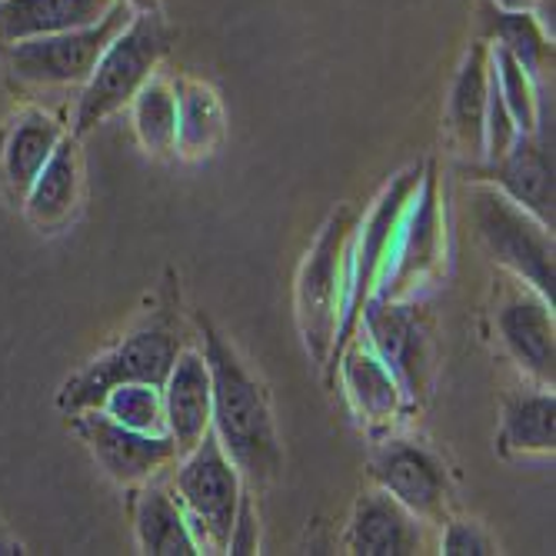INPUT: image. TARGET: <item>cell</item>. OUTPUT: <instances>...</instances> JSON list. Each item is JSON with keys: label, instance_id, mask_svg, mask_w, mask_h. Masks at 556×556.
I'll return each instance as SVG.
<instances>
[{"label": "cell", "instance_id": "1", "mask_svg": "<svg viewBox=\"0 0 556 556\" xmlns=\"http://www.w3.org/2000/svg\"><path fill=\"white\" fill-rule=\"evenodd\" d=\"M204 361L211 367V430L240 470L243 483L267 486L283 470V446L264 383L247 370L233 343L200 314Z\"/></svg>", "mask_w": 556, "mask_h": 556}, {"label": "cell", "instance_id": "2", "mask_svg": "<svg viewBox=\"0 0 556 556\" xmlns=\"http://www.w3.org/2000/svg\"><path fill=\"white\" fill-rule=\"evenodd\" d=\"M361 214L350 204H340L327 224L320 227L317 240L311 243L307 257L296 270L293 287V314L296 327L307 346L311 361L327 367L330 350L337 340V327L346 303V261H350V240L357 230Z\"/></svg>", "mask_w": 556, "mask_h": 556}, {"label": "cell", "instance_id": "3", "mask_svg": "<svg viewBox=\"0 0 556 556\" xmlns=\"http://www.w3.org/2000/svg\"><path fill=\"white\" fill-rule=\"evenodd\" d=\"M174 43V27L161 17V11L134 14L121 34L104 47L93 74L87 77L77 108H74V130L84 137L97 124L114 117L121 108L130 104V97L157 74V64Z\"/></svg>", "mask_w": 556, "mask_h": 556}, {"label": "cell", "instance_id": "4", "mask_svg": "<svg viewBox=\"0 0 556 556\" xmlns=\"http://www.w3.org/2000/svg\"><path fill=\"white\" fill-rule=\"evenodd\" d=\"M180 330L170 317V311H161L150 320L127 330L114 346L97 353L77 374L64 380L58 390V410L64 417L100 407V400L108 396L117 383H154L164 387L174 361L180 357Z\"/></svg>", "mask_w": 556, "mask_h": 556}, {"label": "cell", "instance_id": "5", "mask_svg": "<svg viewBox=\"0 0 556 556\" xmlns=\"http://www.w3.org/2000/svg\"><path fill=\"white\" fill-rule=\"evenodd\" d=\"M467 211L477 240L486 254L510 270L517 280L530 283L543 300L553 303L556 270H553V227L536 220L530 211L496 190L493 184L477 180L467 197Z\"/></svg>", "mask_w": 556, "mask_h": 556}, {"label": "cell", "instance_id": "6", "mask_svg": "<svg viewBox=\"0 0 556 556\" xmlns=\"http://www.w3.org/2000/svg\"><path fill=\"white\" fill-rule=\"evenodd\" d=\"M243 486L247 483H243L240 470L233 467V460L217 443L214 430H207V437L177 460L170 490L197 536L200 553L227 549V536H230V527L237 517V503H240Z\"/></svg>", "mask_w": 556, "mask_h": 556}, {"label": "cell", "instance_id": "7", "mask_svg": "<svg viewBox=\"0 0 556 556\" xmlns=\"http://www.w3.org/2000/svg\"><path fill=\"white\" fill-rule=\"evenodd\" d=\"M443 243H446V227H443V204H440V177H437V164L424 161L420 187L396 224L374 296L410 300L417 287L427 283L443 264Z\"/></svg>", "mask_w": 556, "mask_h": 556}, {"label": "cell", "instance_id": "8", "mask_svg": "<svg viewBox=\"0 0 556 556\" xmlns=\"http://www.w3.org/2000/svg\"><path fill=\"white\" fill-rule=\"evenodd\" d=\"M134 17V11L117 0V4L87 27L64 30V34H47V37H30L0 47L11 74L21 84L30 87H74L87 84L93 74L104 47L121 34V27Z\"/></svg>", "mask_w": 556, "mask_h": 556}, {"label": "cell", "instance_id": "9", "mask_svg": "<svg viewBox=\"0 0 556 556\" xmlns=\"http://www.w3.org/2000/svg\"><path fill=\"white\" fill-rule=\"evenodd\" d=\"M357 333L393 370L410 407L430 393L433 370H437V340H433V324L414 303V296L410 300L370 296L361 311Z\"/></svg>", "mask_w": 556, "mask_h": 556}, {"label": "cell", "instance_id": "10", "mask_svg": "<svg viewBox=\"0 0 556 556\" xmlns=\"http://www.w3.org/2000/svg\"><path fill=\"white\" fill-rule=\"evenodd\" d=\"M370 480L424 527H443L453 510V480L440 453L410 437H383L370 453Z\"/></svg>", "mask_w": 556, "mask_h": 556}, {"label": "cell", "instance_id": "11", "mask_svg": "<svg viewBox=\"0 0 556 556\" xmlns=\"http://www.w3.org/2000/svg\"><path fill=\"white\" fill-rule=\"evenodd\" d=\"M67 424L77 433V440L90 450L97 467L127 490L161 477L164 470H174V464L180 460L170 433L130 430L114 417H108L100 407L71 414Z\"/></svg>", "mask_w": 556, "mask_h": 556}, {"label": "cell", "instance_id": "12", "mask_svg": "<svg viewBox=\"0 0 556 556\" xmlns=\"http://www.w3.org/2000/svg\"><path fill=\"white\" fill-rule=\"evenodd\" d=\"M493 324L503 353L540 387H553L556 380V327L553 303L543 300L530 283L510 280L496 293Z\"/></svg>", "mask_w": 556, "mask_h": 556}, {"label": "cell", "instance_id": "13", "mask_svg": "<svg viewBox=\"0 0 556 556\" xmlns=\"http://www.w3.org/2000/svg\"><path fill=\"white\" fill-rule=\"evenodd\" d=\"M473 180L493 184L514 204L553 227V124L540 117L533 134H520L507 154L493 164H483Z\"/></svg>", "mask_w": 556, "mask_h": 556}, {"label": "cell", "instance_id": "14", "mask_svg": "<svg viewBox=\"0 0 556 556\" xmlns=\"http://www.w3.org/2000/svg\"><path fill=\"white\" fill-rule=\"evenodd\" d=\"M337 367H340L343 393L350 400L353 414L361 417V424L374 437L390 433L400 414L407 410V393H403L393 370L377 357L361 333H353L346 340V346L337 357ZM337 367H333V377H337Z\"/></svg>", "mask_w": 556, "mask_h": 556}, {"label": "cell", "instance_id": "15", "mask_svg": "<svg viewBox=\"0 0 556 556\" xmlns=\"http://www.w3.org/2000/svg\"><path fill=\"white\" fill-rule=\"evenodd\" d=\"M427 543L424 523L400 503L377 490H367L353 503L343 546L353 556H414Z\"/></svg>", "mask_w": 556, "mask_h": 556}, {"label": "cell", "instance_id": "16", "mask_svg": "<svg viewBox=\"0 0 556 556\" xmlns=\"http://www.w3.org/2000/svg\"><path fill=\"white\" fill-rule=\"evenodd\" d=\"M64 134L67 124L40 108H27L14 114L8 127L0 130V184H4L14 204L24 200L27 187L58 150Z\"/></svg>", "mask_w": 556, "mask_h": 556}, {"label": "cell", "instance_id": "17", "mask_svg": "<svg viewBox=\"0 0 556 556\" xmlns=\"http://www.w3.org/2000/svg\"><path fill=\"white\" fill-rule=\"evenodd\" d=\"M164 420L167 433L177 443V453H190L211 430V367L204 353L180 350L164 387Z\"/></svg>", "mask_w": 556, "mask_h": 556}, {"label": "cell", "instance_id": "18", "mask_svg": "<svg viewBox=\"0 0 556 556\" xmlns=\"http://www.w3.org/2000/svg\"><path fill=\"white\" fill-rule=\"evenodd\" d=\"M80 190H84V161H80V143L77 134H64L58 150L50 154V161L40 167L34 184L24 193V214L27 220L43 230L54 233L61 230L74 211L80 207Z\"/></svg>", "mask_w": 556, "mask_h": 556}, {"label": "cell", "instance_id": "19", "mask_svg": "<svg viewBox=\"0 0 556 556\" xmlns=\"http://www.w3.org/2000/svg\"><path fill=\"white\" fill-rule=\"evenodd\" d=\"M130 520L140 553L147 556H193L200 553L197 536L180 510L170 486L147 480L130 486Z\"/></svg>", "mask_w": 556, "mask_h": 556}, {"label": "cell", "instance_id": "20", "mask_svg": "<svg viewBox=\"0 0 556 556\" xmlns=\"http://www.w3.org/2000/svg\"><path fill=\"white\" fill-rule=\"evenodd\" d=\"M556 450V396L553 387L510 390L503 396L496 453L500 457H553Z\"/></svg>", "mask_w": 556, "mask_h": 556}, {"label": "cell", "instance_id": "21", "mask_svg": "<svg viewBox=\"0 0 556 556\" xmlns=\"http://www.w3.org/2000/svg\"><path fill=\"white\" fill-rule=\"evenodd\" d=\"M486 87H490V43L477 40L450 84L446 127L457 140L460 154L483 157V121H486Z\"/></svg>", "mask_w": 556, "mask_h": 556}, {"label": "cell", "instance_id": "22", "mask_svg": "<svg viewBox=\"0 0 556 556\" xmlns=\"http://www.w3.org/2000/svg\"><path fill=\"white\" fill-rule=\"evenodd\" d=\"M114 4L117 0H0V47L87 27Z\"/></svg>", "mask_w": 556, "mask_h": 556}, {"label": "cell", "instance_id": "23", "mask_svg": "<svg viewBox=\"0 0 556 556\" xmlns=\"http://www.w3.org/2000/svg\"><path fill=\"white\" fill-rule=\"evenodd\" d=\"M177 93V157L204 161L217 154L227 134V111L220 93L193 77L174 80Z\"/></svg>", "mask_w": 556, "mask_h": 556}, {"label": "cell", "instance_id": "24", "mask_svg": "<svg viewBox=\"0 0 556 556\" xmlns=\"http://www.w3.org/2000/svg\"><path fill=\"white\" fill-rule=\"evenodd\" d=\"M483 37L486 43L507 50L514 61H520V67L540 84L546 64L553 61V43L549 34L543 30V24L536 21L533 11H503L496 4L483 8Z\"/></svg>", "mask_w": 556, "mask_h": 556}, {"label": "cell", "instance_id": "25", "mask_svg": "<svg viewBox=\"0 0 556 556\" xmlns=\"http://www.w3.org/2000/svg\"><path fill=\"white\" fill-rule=\"evenodd\" d=\"M130 121L140 147L154 157H177V93L161 74L130 97Z\"/></svg>", "mask_w": 556, "mask_h": 556}, {"label": "cell", "instance_id": "26", "mask_svg": "<svg viewBox=\"0 0 556 556\" xmlns=\"http://www.w3.org/2000/svg\"><path fill=\"white\" fill-rule=\"evenodd\" d=\"M100 410L117 424L140 433H167L164 420V396L154 383H117L100 400Z\"/></svg>", "mask_w": 556, "mask_h": 556}, {"label": "cell", "instance_id": "27", "mask_svg": "<svg viewBox=\"0 0 556 556\" xmlns=\"http://www.w3.org/2000/svg\"><path fill=\"white\" fill-rule=\"evenodd\" d=\"M490 67H493V77H496V87L503 93V104L514 114L520 134H533L540 127V90H536V80L520 67V61H514L507 50H500L490 43Z\"/></svg>", "mask_w": 556, "mask_h": 556}, {"label": "cell", "instance_id": "28", "mask_svg": "<svg viewBox=\"0 0 556 556\" xmlns=\"http://www.w3.org/2000/svg\"><path fill=\"white\" fill-rule=\"evenodd\" d=\"M440 553L443 556H490V553H496V543L483 530V523L450 517L440 533Z\"/></svg>", "mask_w": 556, "mask_h": 556}, {"label": "cell", "instance_id": "29", "mask_svg": "<svg viewBox=\"0 0 556 556\" xmlns=\"http://www.w3.org/2000/svg\"><path fill=\"white\" fill-rule=\"evenodd\" d=\"M257 549H261V527H257V510H254V493H250V486H243L224 553L243 556V553H257Z\"/></svg>", "mask_w": 556, "mask_h": 556}, {"label": "cell", "instance_id": "30", "mask_svg": "<svg viewBox=\"0 0 556 556\" xmlns=\"http://www.w3.org/2000/svg\"><path fill=\"white\" fill-rule=\"evenodd\" d=\"M14 553H27V549L4 523H0V556H14Z\"/></svg>", "mask_w": 556, "mask_h": 556}, {"label": "cell", "instance_id": "31", "mask_svg": "<svg viewBox=\"0 0 556 556\" xmlns=\"http://www.w3.org/2000/svg\"><path fill=\"white\" fill-rule=\"evenodd\" d=\"M124 4L134 14H147V11H161V0H124Z\"/></svg>", "mask_w": 556, "mask_h": 556}, {"label": "cell", "instance_id": "32", "mask_svg": "<svg viewBox=\"0 0 556 556\" xmlns=\"http://www.w3.org/2000/svg\"><path fill=\"white\" fill-rule=\"evenodd\" d=\"M493 4L503 11H533L536 0H493Z\"/></svg>", "mask_w": 556, "mask_h": 556}]
</instances>
